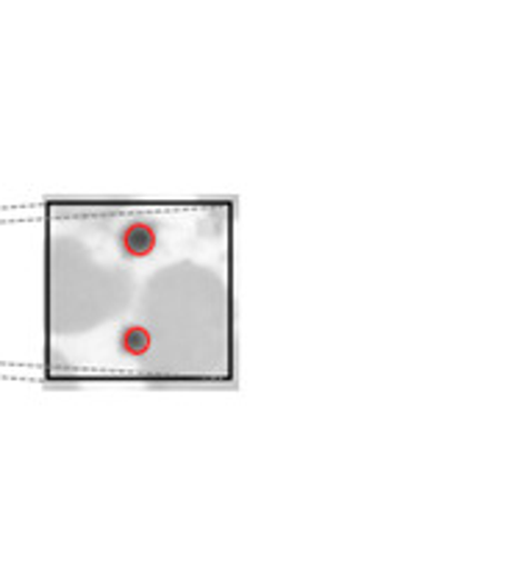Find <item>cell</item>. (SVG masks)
Returning <instances> with one entry per match:
<instances>
[{"label": "cell", "mask_w": 508, "mask_h": 569, "mask_svg": "<svg viewBox=\"0 0 508 569\" xmlns=\"http://www.w3.org/2000/svg\"><path fill=\"white\" fill-rule=\"evenodd\" d=\"M156 244H159V231L150 222H128L120 231V250L128 259H145L153 253Z\"/></svg>", "instance_id": "obj_1"}]
</instances>
